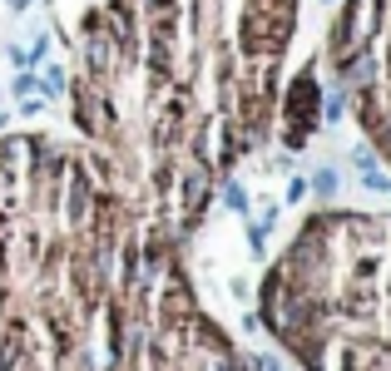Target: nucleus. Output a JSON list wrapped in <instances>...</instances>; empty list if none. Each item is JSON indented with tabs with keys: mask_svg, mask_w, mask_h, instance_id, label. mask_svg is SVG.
<instances>
[{
	"mask_svg": "<svg viewBox=\"0 0 391 371\" xmlns=\"http://www.w3.org/2000/svg\"><path fill=\"white\" fill-rule=\"evenodd\" d=\"M337 188V174H317V193H332Z\"/></svg>",
	"mask_w": 391,
	"mask_h": 371,
	"instance_id": "f257e3e1",
	"label": "nucleus"
}]
</instances>
